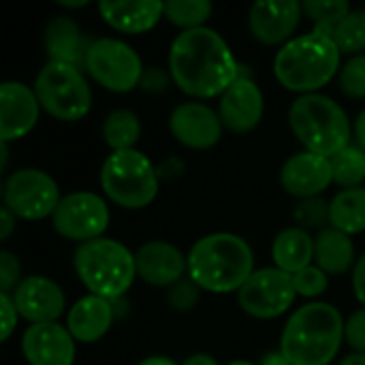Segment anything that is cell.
<instances>
[{"mask_svg": "<svg viewBox=\"0 0 365 365\" xmlns=\"http://www.w3.org/2000/svg\"><path fill=\"white\" fill-rule=\"evenodd\" d=\"M15 308L24 321L30 325L41 323H58L64 314L66 297L64 291L45 276H28L19 282V287L11 293Z\"/></svg>", "mask_w": 365, "mask_h": 365, "instance_id": "cell-15", "label": "cell"}, {"mask_svg": "<svg viewBox=\"0 0 365 365\" xmlns=\"http://www.w3.org/2000/svg\"><path fill=\"white\" fill-rule=\"evenodd\" d=\"M259 365H293L280 351H274V353H267L261 361H259Z\"/></svg>", "mask_w": 365, "mask_h": 365, "instance_id": "cell-43", "label": "cell"}, {"mask_svg": "<svg viewBox=\"0 0 365 365\" xmlns=\"http://www.w3.org/2000/svg\"><path fill=\"white\" fill-rule=\"evenodd\" d=\"M280 184L287 195L302 199L321 197L334 184L331 160L314 152L293 154L280 169Z\"/></svg>", "mask_w": 365, "mask_h": 365, "instance_id": "cell-16", "label": "cell"}, {"mask_svg": "<svg viewBox=\"0 0 365 365\" xmlns=\"http://www.w3.org/2000/svg\"><path fill=\"white\" fill-rule=\"evenodd\" d=\"M4 207L21 220H43L53 216L60 203V188L56 180L41 169H17L4 180Z\"/></svg>", "mask_w": 365, "mask_h": 365, "instance_id": "cell-10", "label": "cell"}, {"mask_svg": "<svg viewBox=\"0 0 365 365\" xmlns=\"http://www.w3.org/2000/svg\"><path fill=\"white\" fill-rule=\"evenodd\" d=\"M220 115L201 101L178 105L169 115V130L178 143L190 150H210L222 139Z\"/></svg>", "mask_w": 365, "mask_h": 365, "instance_id": "cell-13", "label": "cell"}, {"mask_svg": "<svg viewBox=\"0 0 365 365\" xmlns=\"http://www.w3.org/2000/svg\"><path fill=\"white\" fill-rule=\"evenodd\" d=\"M169 77H171V75H167L163 68H150V71H145V73H143L141 88H143L145 92H154V94H158V92L167 90Z\"/></svg>", "mask_w": 365, "mask_h": 365, "instance_id": "cell-39", "label": "cell"}, {"mask_svg": "<svg viewBox=\"0 0 365 365\" xmlns=\"http://www.w3.org/2000/svg\"><path fill=\"white\" fill-rule=\"evenodd\" d=\"M43 43H45L47 58L51 62L73 64V66L83 71L86 56H88V49H90L92 41H88L81 34V30H79V26H77V21L73 17L58 15V17L49 19L47 26H45Z\"/></svg>", "mask_w": 365, "mask_h": 365, "instance_id": "cell-23", "label": "cell"}, {"mask_svg": "<svg viewBox=\"0 0 365 365\" xmlns=\"http://www.w3.org/2000/svg\"><path fill=\"white\" fill-rule=\"evenodd\" d=\"M0 308H2V331H0V340L6 342L11 338V334L15 331V327H17L19 312L15 308L13 297L6 295V293H0Z\"/></svg>", "mask_w": 365, "mask_h": 365, "instance_id": "cell-38", "label": "cell"}, {"mask_svg": "<svg viewBox=\"0 0 365 365\" xmlns=\"http://www.w3.org/2000/svg\"><path fill=\"white\" fill-rule=\"evenodd\" d=\"M265 111V98L261 88L246 75H240L235 83L220 96L218 115L222 124L237 135L255 130Z\"/></svg>", "mask_w": 365, "mask_h": 365, "instance_id": "cell-19", "label": "cell"}, {"mask_svg": "<svg viewBox=\"0 0 365 365\" xmlns=\"http://www.w3.org/2000/svg\"><path fill=\"white\" fill-rule=\"evenodd\" d=\"M329 227L357 235L365 231V188H349L340 190L329 201Z\"/></svg>", "mask_w": 365, "mask_h": 365, "instance_id": "cell-26", "label": "cell"}, {"mask_svg": "<svg viewBox=\"0 0 365 365\" xmlns=\"http://www.w3.org/2000/svg\"><path fill=\"white\" fill-rule=\"evenodd\" d=\"M272 259H274V267L293 276L306 269L308 265H312L314 237L302 227H289L276 235L272 244Z\"/></svg>", "mask_w": 365, "mask_h": 365, "instance_id": "cell-24", "label": "cell"}, {"mask_svg": "<svg viewBox=\"0 0 365 365\" xmlns=\"http://www.w3.org/2000/svg\"><path fill=\"white\" fill-rule=\"evenodd\" d=\"M214 4L210 0H171L165 2V19L184 30L205 28V21L212 17Z\"/></svg>", "mask_w": 365, "mask_h": 365, "instance_id": "cell-28", "label": "cell"}, {"mask_svg": "<svg viewBox=\"0 0 365 365\" xmlns=\"http://www.w3.org/2000/svg\"><path fill=\"white\" fill-rule=\"evenodd\" d=\"M83 68L98 86L115 94H126L141 86L145 73L139 53L128 43L109 36L92 41Z\"/></svg>", "mask_w": 365, "mask_h": 365, "instance_id": "cell-9", "label": "cell"}, {"mask_svg": "<svg viewBox=\"0 0 365 365\" xmlns=\"http://www.w3.org/2000/svg\"><path fill=\"white\" fill-rule=\"evenodd\" d=\"M21 263L19 259L11 252V250H2L0 252V293L11 295L19 282H21Z\"/></svg>", "mask_w": 365, "mask_h": 365, "instance_id": "cell-36", "label": "cell"}, {"mask_svg": "<svg viewBox=\"0 0 365 365\" xmlns=\"http://www.w3.org/2000/svg\"><path fill=\"white\" fill-rule=\"evenodd\" d=\"M34 94L41 109L60 122H77L86 118L92 107V90L83 71L64 62L47 60L36 75Z\"/></svg>", "mask_w": 365, "mask_h": 365, "instance_id": "cell-8", "label": "cell"}, {"mask_svg": "<svg viewBox=\"0 0 365 365\" xmlns=\"http://www.w3.org/2000/svg\"><path fill=\"white\" fill-rule=\"evenodd\" d=\"M73 267L92 295L109 302L122 299L137 278L135 255L111 237L79 244L73 255Z\"/></svg>", "mask_w": 365, "mask_h": 365, "instance_id": "cell-6", "label": "cell"}, {"mask_svg": "<svg viewBox=\"0 0 365 365\" xmlns=\"http://www.w3.org/2000/svg\"><path fill=\"white\" fill-rule=\"evenodd\" d=\"M15 222H17V218L6 207H2V212H0V240L2 242H6L11 237V233L15 229Z\"/></svg>", "mask_w": 365, "mask_h": 365, "instance_id": "cell-41", "label": "cell"}, {"mask_svg": "<svg viewBox=\"0 0 365 365\" xmlns=\"http://www.w3.org/2000/svg\"><path fill=\"white\" fill-rule=\"evenodd\" d=\"M364 17H365V9H364Z\"/></svg>", "mask_w": 365, "mask_h": 365, "instance_id": "cell-49", "label": "cell"}, {"mask_svg": "<svg viewBox=\"0 0 365 365\" xmlns=\"http://www.w3.org/2000/svg\"><path fill=\"white\" fill-rule=\"evenodd\" d=\"M297 225L306 231L310 229H327L329 227V201L323 197H312V199H302L293 212Z\"/></svg>", "mask_w": 365, "mask_h": 365, "instance_id": "cell-32", "label": "cell"}, {"mask_svg": "<svg viewBox=\"0 0 365 365\" xmlns=\"http://www.w3.org/2000/svg\"><path fill=\"white\" fill-rule=\"evenodd\" d=\"M115 302L88 293L86 297L77 299L66 317V329L75 338V342L94 344L111 329L115 321Z\"/></svg>", "mask_w": 365, "mask_h": 365, "instance_id": "cell-22", "label": "cell"}, {"mask_svg": "<svg viewBox=\"0 0 365 365\" xmlns=\"http://www.w3.org/2000/svg\"><path fill=\"white\" fill-rule=\"evenodd\" d=\"M101 188L124 210H143L158 195V169L135 150L111 152L101 167Z\"/></svg>", "mask_w": 365, "mask_h": 365, "instance_id": "cell-7", "label": "cell"}, {"mask_svg": "<svg viewBox=\"0 0 365 365\" xmlns=\"http://www.w3.org/2000/svg\"><path fill=\"white\" fill-rule=\"evenodd\" d=\"M182 365H220L212 355H205V353H197V355H190Z\"/></svg>", "mask_w": 365, "mask_h": 365, "instance_id": "cell-44", "label": "cell"}, {"mask_svg": "<svg viewBox=\"0 0 365 365\" xmlns=\"http://www.w3.org/2000/svg\"><path fill=\"white\" fill-rule=\"evenodd\" d=\"M302 15V2L297 0H261L248 11V28L263 45H287Z\"/></svg>", "mask_w": 365, "mask_h": 365, "instance_id": "cell-14", "label": "cell"}, {"mask_svg": "<svg viewBox=\"0 0 365 365\" xmlns=\"http://www.w3.org/2000/svg\"><path fill=\"white\" fill-rule=\"evenodd\" d=\"M141 137V122L137 113L130 109H113L107 113L103 122V141L111 148V152L135 150Z\"/></svg>", "mask_w": 365, "mask_h": 365, "instance_id": "cell-27", "label": "cell"}, {"mask_svg": "<svg viewBox=\"0 0 365 365\" xmlns=\"http://www.w3.org/2000/svg\"><path fill=\"white\" fill-rule=\"evenodd\" d=\"M297 297L293 276L278 267H261L237 291L240 308L259 321L278 319L293 306Z\"/></svg>", "mask_w": 365, "mask_h": 365, "instance_id": "cell-11", "label": "cell"}, {"mask_svg": "<svg viewBox=\"0 0 365 365\" xmlns=\"http://www.w3.org/2000/svg\"><path fill=\"white\" fill-rule=\"evenodd\" d=\"M314 263L327 276H340L355 267V244L351 235L327 227L314 237Z\"/></svg>", "mask_w": 365, "mask_h": 365, "instance_id": "cell-25", "label": "cell"}, {"mask_svg": "<svg viewBox=\"0 0 365 365\" xmlns=\"http://www.w3.org/2000/svg\"><path fill=\"white\" fill-rule=\"evenodd\" d=\"M331 38L340 53L359 56L365 49V17L364 11H351L331 32Z\"/></svg>", "mask_w": 365, "mask_h": 365, "instance_id": "cell-31", "label": "cell"}, {"mask_svg": "<svg viewBox=\"0 0 365 365\" xmlns=\"http://www.w3.org/2000/svg\"><path fill=\"white\" fill-rule=\"evenodd\" d=\"M60 6H64V9H83V6H88V0H79V2H60Z\"/></svg>", "mask_w": 365, "mask_h": 365, "instance_id": "cell-47", "label": "cell"}, {"mask_svg": "<svg viewBox=\"0 0 365 365\" xmlns=\"http://www.w3.org/2000/svg\"><path fill=\"white\" fill-rule=\"evenodd\" d=\"M21 353L28 365H73L77 346L66 325L41 323L24 331Z\"/></svg>", "mask_w": 365, "mask_h": 365, "instance_id": "cell-17", "label": "cell"}, {"mask_svg": "<svg viewBox=\"0 0 365 365\" xmlns=\"http://www.w3.org/2000/svg\"><path fill=\"white\" fill-rule=\"evenodd\" d=\"M340 365H365V355L361 353H353V355H349V357H344Z\"/></svg>", "mask_w": 365, "mask_h": 365, "instance_id": "cell-46", "label": "cell"}, {"mask_svg": "<svg viewBox=\"0 0 365 365\" xmlns=\"http://www.w3.org/2000/svg\"><path fill=\"white\" fill-rule=\"evenodd\" d=\"M109 207L103 197L88 190H77L60 199L51 225L56 233L71 242H92L103 237L109 227Z\"/></svg>", "mask_w": 365, "mask_h": 365, "instance_id": "cell-12", "label": "cell"}, {"mask_svg": "<svg viewBox=\"0 0 365 365\" xmlns=\"http://www.w3.org/2000/svg\"><path fill=\"white\" fill-rule=\"evenodd\" d=\"M340 92L349 98H365V53L353 56L338 75Z\"/></svg>", "mask_w": 365, "mask_h": 365, "instance_id": "cell-33", "label": "cell"}, {"mask_svg": "<svg viewBox=\"0 0 365 365\" xmlns=\"http://www.w3.org/2000/svg\"><path fill=\"white\" fill-rule=\"evenodd\" d=\"M227 365H255V364H250V361H246V359H235V361H229Z\"/></svg>", "mask_w": 365, "mask_h": 365, "instance_id": "cell-48", "label": "cell"}, {"mask_svg": "<svg viewBox=\"0 0 365 365\" xmlns=\"http://www.w3.org/2000/svg\"><path fill=\"white\" fill-rule=\"evenodd\" d=\"M340 49L323 30L291 38L274 58V75L284 90L297 94H317L336 75H340Z\"/></svg>", "mask_w": 365, "mask_h": 365, "instance_id": "cell-4", "label": "cell"}, {"mask_svg": "<svg viewBox=\"0 0 365 365\" xmlns=\"http://www.w3.org/2000/svg\"><path fill=\"white\" fill-rule=\"evenodd\" d=\"M137 365H178L173 359L165 357V355H152V357H145L143 361H139Z\"/></svg>", "mask_w": 365, "mask_h": 365, "instance_id": "cell-45", "label": "cell"}, {"mask_svg": "<svg viewBox=\"0 0 365 365\" xmlns=\"http://www.w3.org/2000/svg\"><path fill=\"white\" fill-rule=\"evenodd\" d=\"M353 291H355L357 302L365 306V252L357 259L353 267Z\"/></svg>", "mask_w": 365, "mask_h": 365, "instance_id": "cell-40", "label": "cell"}, {"mask_svg": "<svg viewBox=\"0 0 365 365\" xmlns=\"http://www.w3.org/2000/svg\"><path fill=\"white\" fill-rule=\"evenodd\" d=\"M201 299V289L188 278L180 280L167 291V306L175 312H190Z\"/></svg>", "mask_w": 365, "mask_h": 365, "instance_id": "cell-35", "label": "cell"}, {"mask_svg": "<svg viewBox=\"0 0 365 365\" xmlns=\"http://www.w3.org/2000/svg\"><path fill=\"white\" fill-rule=\"evenodd\" d=\"M331 160L334 184L349 188H359L365 182V152L359 145H349Z\"/></svg>", "mask_w": 365, "mask_h": 365, "instance_id": "cell-29", "label": "cell"}, {"mask_svg": "<svg viewBox=\"0 0 365 365\" xmlns=\"http://www.w3.org/2000/svg\"><path fill=\"white\" fill-rule=\"evenodd\" d=\"M302 11L314 21L317 30L331 36L334 28L351 13V4L346 0H306L302 2Z\"/></svg>", "mask_w": 365, "mask_h": 365, "instance_id": "cell-30", "label": "cell"}, {"mask_svg": "<svg viewBox=\"0 0 365 365\" xmlns=\"http://www.w3.org/2000/svg\"><path fill=\"white\" fill-rule=\"evenodd\" d=\"M353 133H355V139H357V145L365 152V109L357 115L355 120V126H353Z\"/></svg>", "mask_w": 365, "mask_h": 365, "instance_id": "cell-42", "label": "cell"}, {"mask_svg": "<svg viewBox=\"0 0 365 365\" xmlns=\"http://www.w3.org/2000/svg\"><path fill=\"white\" fill-rule=\"evenodd\" d=\"M98 13L103 21L122 34H143L165 19V2L158 0H101Z\"/></svg>", "mask_w": 365, "mask_h": 365, "instance_id": "cell-21", "label": "cell"}, {"mask_svg": "<svg viewBox=\"0 0 365 365\" xmlns=\"http://www.w3.org/2000/svg\"><path fill=\"white\" fill-rule=\"evenodd\" d=\"M252 274V248L235 233H210L197 240L188 252V278L201 291L214 295L235 293Z\"/></svg>", "mask_w": 365, "mask_h": 365, "instance_id": "cell-2", "label": "cell"}, {"mask_svg": "<svg viewBox=\"0 0 365 365\" xmlns=\"http://www.w3.org/2000/svg\"><path fill=\"white\" fill-rule=\"evenodd\" d=\"M289 126L304 150L334 158L351 145L353 126L346 111L325 94L297 96L289 109Z\"/></svg>", "mask_w": 365, "mask_h": 365, "instance_id": "cell-5", "label": "cell"}, {"mask_svg": "<svg viewBox=\"0 0 365 365\" xmlns=\"http://www.w3.org/2000/svg\"><path fill=\"white\" fill-rule=\"evenodd\" d=\"M344 342L355 351L365 355V308L351 314L344 325Z\"/></svg>", "mask_w": 365, "mask_h": 365, "instance_id": "cell-37", "label": "cell"}, {"mask_svg": "<svg viewBox=\"0 0 365 365\" xmlns=\"http://www.w3.org/2000/svg\"><path fill=\"white\" fill-rule=\"evenodd\" d=\"M135 263L137 278L158 289H171L184 280V274L188 272V257H184L178 246L163 240L145 242L135 252Z\"/></svg>", "mask_w": 365, "mask_h": 365, "instance_id": "cell-20", "label": "cell"}, {"mask_svg": "<svg viewBox=\"0 0 365 365\" xmlns=\"http://www.w3.org/2000/svg\"><path fill=\"white\" fill-rule=\"evenodd\" d=\"M240 68L229 43L207 26L180 32L169 47L171 81L195 101L222 96Z\"/></svg>", "mask_w": 365, "mask_h": 365, "instance_id": "cell-1", "label": "cell"}, {"mask_svg": "<svg viewBox=\"0 0 365 365\" xmlns=\"http://www.w3.org/2000/svg\"><path fill=\"white\" fill-rule=\"evenodd\" d=\"M344 325L346 321L331 304H306L287 321L280 353L293 365H329L340 353Z\"/></svg>", "mask_w": 365, "mask_h": 365, "instance_id": "cell-3", "label": "cell"}, {"mask_svg": "<svg viewBox=\"0 0 365 365\" xmlns=\"http://www.w3.org/2000/svg\"><path fill=\"white\" fill-rule=\"evenodd\" d=\"M293 284H295L297 295L312 299V297H319V295H323L327 291L329 280H327V274L321 267L308 265L306 269L293 274Z\"/></svg>", "mask_w": 365, "mask_h": 365, "instance_id": "cell-34", "label": "cell"}, {"mask_svg": "<svg viewBox=\"0 0 365 365\" xmlns=\"http://www.w3.org/2000/svg\"><path fill=\"white\" fill-rule=\"evenodd\" d=\"M41 103L34 88L21 81H4L0 86V141L9 143L26 137L38 122Z\"/></svg>", "mask_w": 365, "mask_h": 365, "instance_id": "cell-18", "label": "cell"}]
</instances>
